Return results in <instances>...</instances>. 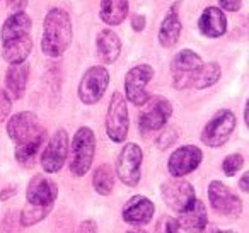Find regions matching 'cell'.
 Segmentation results:
<instances>
[{"label":"cell","mask_w":249,"mask_h":233,"mask_svg":"<svg viewBox=\"0 0 249 233\" xmlns=\"http://www.w3.org/2000/svg\"><path fill=\"white\" fill-rule=\"evenodd\" d=\"M7 133L11 140L18 145L16 158L21 164H33L36 153L41 150L46 140L45 128L39 124L36 114L22 111L12 116L7 123Z\"/></svg>","instance_id":"obj_1"},{"label":"cell","mask_w":249,"mask_h":233,"mask_svg":"<svg viewBox=\"0 0 249 233\" xmlns=\"http://www.w3.org/2000/svg\"><path fill=\"white\" fill-rule=\"evenodd\" d=\"M72 21L63 9H50L43 22L41 50L45 55L56 58L67 51L72 43Z\"/></svg>","instance_id":"obj_2"},{"label":"cell","mask_w":249,"mask_h":233,"mask_svg":"<svg viewBox=\"0 0 249 233\" xmlns=\"http://www.w3.org/2000/svg\"><path fill=\"white\" fill-rule=\"evenodd\" d=\"M96 151V136L90 128H80L72 140V160H70V172L77 177L86 175L90 168Z\"/></svg>","instance_id":"obj_3"},{"label":"cell","mask_w":249,"mask_h":233,"mask_svg":"<svg viewBox=\"0 0 249 233\" xmlns=\"http://www.w3.org/2000/svg\"><path fill=\"white\" fill-rule=\"evenodd\" d=\"M128 107H126V100L120 92L113 94L109 100V107H107L106 114V131L107 136L114 141V143H121L126 140L128 134Z\"/></svg>","instance_id":"obj_4"},{"label":"cell","mask_w":249,"mask_h":233,"mask_svg":"<svg viewBox=\"0 0 249 233\" xmlns=\"http://www.w3.org/2000/svg\"><path fill=\"white\" fill-rule=\"evenodd\" d=\"M235 119L234 113L227 109H222L208 121V124L203 128V133H201V141L208 147H222L225 141L229 140V136L232 134V131L235 130Z\"/></svg>","instance_id":"obj_5"},{"label":"cell","mask_w":249,"mask_h":233,"mask_svg":"<svg viewBox=\"0 0 249 233\" xmlns=\"http://www.w3.org/2000/svg\"><path fill=\"white\" fill-rule=\"evenodd\" d=\"M56 196H58V187L55 182L46 179L45 175H35L28 184V191H26V198H28L29 204L28 208L50 213Z\"/></svg>","instance_id":"obj_6"},{"label":"cell","mask_w":249,"mask_h":233,"mask_svg":"<svg viewBox=\"0 0 249 233\" xmlns=\"http://www.w3.org/2000/svg\"><path fill=\"white\" fill-rule=\"evenodd\" d=\"M154 68L150 65H137L126 73L124 77V92L126 99L135 106H145V102L150 99L147 94V83L152 80Z\"/></svg>","instance_id":"obj_7"},{"label":"cell","mask_w":249,"mask_h":233,"mask_svg":"<svg viewBox=\"0 0 249 233\" xmlns=\"http://www.w3.org/2000/svg\"><path fill=\"white\" fill-rule=\"evenodd\" d=\"M143 153L137 143H126L116 160L118 177L123 184L137 185L140 181V167H142Z\"/></svg>","instance_id":"obj_8"},{"label":"cell","mask_w":249,"mask_h":233,"mask_svg":"<svg viewBox=\"0 0 249 233\" xmlns=\"http://www.w3.org/2000/svg\"><path fill=\"white\" fill-rule=\"evenodd\" d=\"M109 83V73L104 67H90L79 85V97L84 104H96L104 96Z\"/></svg>","instance_id":"obj_9"},{"label":"cell","mask_w":249,"mask_h":233,"mask_svg":"<svg viewBox=\"0 0 249 233\" xmlns=\"http://www.w3.org/2000/svg\"><path fill=\"white\" fill-rule=\"evenodd\" d=\"M203 65L201 58L191 50H181L174 56L171 63V72H173V83L176 89H188L193 83V77L196 70Z\"/></svg>","instance_id":"obj_10"},{"label":"cell","mask_w":249,"mask_h":233,"mask_svg":"<svg viewBox=\"0 0 249 233\" xmlns=\"http://www.w3.org/2000/svg\"><path fill=\"white\" fill-rule=\"evenodd\" d=\"M145 104L147 107L139 116L140 131L149 133V131H157L166 126L167 119L173 114V106H171L169 100L162 99V97H154V99L147 100Z\"/></svg>","instance_id":"obj_11"},{"label":"cell","mask_w":249,"mask_h":233,"mask_svg":"<svg viewBox=\"0 0 249 233\" xmlns=\"http://www.w3.org/2000/svg\"><path fill=\"white\" fill-rule=\"evenodd\" d=\"M208 198H210L212 208L217 213L231 218H237L242 211V202L235 194H232L231 189L218 181H212L208 185Z\"/></svg>","instance_id":"obj_12"},{"label":"cell","mask_w":249,"mask_h":233,"mask_svg":"<svg viewBox=\"0 0 249 233\" xmlns=\"http://www.w3.org/2000/svg\"><path fill=\"white\" fill-rule=\"evenodd\" d=\"M67 153H69V134H67L65 130H58L43 150L41 165L45 172H48V174L58 172L65 164Z\"/></svg>","instance_id":"obj_13"},{"label":"cell","mask_w":249,"mask_h":233,"mask_svg":"<svg viewBox=\"0 0 249 233\" xmlns=\"http://www.w3.org/2000/svg\"><path fill=\"white\" fill-rule=\"evenodd\" d=\"M162 199L171 209L181 213L195 201V189L186 181H169L162 184Z\"/></svg>","instance_id":"obj_14"},{"label":"cell","mask_w":249,"mask_h":233,"mask_svg":"<svg viewBox=\"0 0 249 233\" xmlns=\"http://www.w3.org/2000/svg\"><path fill=\"white\" fill-rule=\"evenodd\" d=\"M201 150L195 145H186L181 147L171 155L169 162H167V168H169L171 175L174 177H183V175L193 172L201 164Z\"/></svg>","instance_id":"obj_15"},{"label":"cell","mask_w":249,"mask_h":233,"mask_svg":"<svg viewBox=\"0 0 249 233\" xmlns=\"http://www.w3.org/2000/svg\"><path fill=\"white\" fill-rule=\"evenodd\" d=\"M154 202L145 196H135L132 198L123 209V219L130 225H147L154 218Z\"/></svg>","instance_id":"obj_16"},{"label":"cell","mask_w":249,"mask_h":233,"mask_svg":"<svg viewBox=\"0 0 249 233\" xmlns=\"http://www.w3.org/2000/svg\"><path fill=\"white\" fill-rule=\"evenodd\" d=\"M179 228L190 233H200L207 226V208L201 201L195 199L184 211L179 213V219H176Z\"/></svg>","instance_id":"obj_17"},{"label":"cell","mask_w":249,"mask_h":233,"mask_svg":"<svg viewBox=\"0 0 249 233\" xmlns=\"http://www.w3.org/2000/svg\"><path fill=\"white\" fill-rule=\"evenodd\" d=\"M198 28L207 38H220L227 31V19L218 7H207L200 16Z\"/></svg>","instance_id":"obj_18"},{"label":"cell","mask_w":249,"mask_h":233,"mask_svg":"<svg viewBox=\"0 0 249 233\" xmlns=\"http://www.w3.org/2000/svg\"><path fill=\"white\" fill-rule=\"evenodd\" d=\"M33 50V39L29 34L19 36L16 39H11L7 43H2V56L11 65L24 63Z\"/></svg>","instance_id":"obj_19"},{"label":"cell","mask_w":249,"mask_h":233,"mask_svg":"<svg viewBox=\"0 0 249 233\" xmlns=\"http://www.w3.org/2000/svg\"><path fill=\"white\" fill-rule=\"evenodd\" d=\"M96 45H97V55H99V58L103 60L104 63L116 62V58L120 56V51H121V41L116 33H113L111 29H103V31H99Z\"/></svg>","instance_id":"obj_20"},{"label":"cell","mask_w":249,"mask_h":233,"mask_svg":"<svg viewBox=\"0 0 249 233\" xmlns=\"http://www.w3.org/2000/svg\"><path fill=\"white\" fill-rule=\"evenodd\" d=\"M179 34H181V19H179V14H178V7L173 5V7L167 11L162 24H160L159 43L164 48L174 46L178 43V39H179Z\"/></svg>","instance_id":"obj_21"},{"label":"cell","mask_w":249,"mask_h":233,"mask_svg":"<svg viewBox=\"0 0 249 233\" xmlns=\"http://www.w3.org/2000/svg\"><path fill=\"white\" fill-rule=\"evenodd\" d=\"M29 29H31V17L26 12H16L4 22L0 38H2V43H7L19 36L29 34Z\"/></svg>","instance_id":"obj_22"},{"label":"cell","mask_w":249,"mask_h":233,"mask_svg":"<svg viewBox=\"0 0 249 233\" xmlns=\"http://www.w3.org/2000/svg\"><path fill=\"white\" fill-rule=\"evenodd\" d=\"M29 77V67L28 63H19V65H11L5 75V82H7V89L11 90L14 99H21L24 96L26 83H28Z\"/></svg>","instance_id":"obj_23"},{"label":"cell","mask_w":249,"mask_h":233,"mask_svg":"<svg viewBox=\"0 0 249 233\" xmlns=\"http://www.w3.org/2000/svg\"><path fill=\"white\" fill-rule=\"evenodd\" d=\"M101 19L109 26H118L126 19L128 0H101Z\"/></svg>","instance_id":"obj_24"},{"label":"cell","mask_w":249,"mask_h":233,"mask_svg":"<svg viewBox=\"0 0 249 233\" xmlns=\"http://www.w3.org/2000/svg\"><path fill=\"white\" fill-rule=\"evenodd\" d=\"M218 79H220V67L217 63H203L195 73L191 85L196 87V89H207V87L217 83Z\"/></svg>","instance_id":"obj_25"},{"label":"cell","mask_w":249,"mask_h":233,"mask_svg":"<svg viewBox=\"0 0 249 233\" xmlns=\"http://www.w3.org/2000/svg\"><path fill=\"white\" fill-rule=\"evenodd\" d=\"M92 184L94 189H96L99 194L107 196L111 194L114 187V174H113V168L109 165H101V167L96 168L92 175Z\"/></svg>","instance_id":"obj_26"},{"label":"cell","mask_w":249,"mask_h":233,"mask_svg":"<svg viewBox=\"0 0 249 233\" xmlns=\"http://www.w3.org/2000/svg\"><path fill=\"white\" fill-rule=\"evenodd\" d=\"M242 165H244V158H242V155L241 153H232L224 160V164H222V170L225 172V175L231 177V175H235V172L241 170Z\"/></svg>","instance_id":"obj_27"},{"label":"cell","mask_w":249,"mask_h":233,"mask_svg":"<svg viewBox=\"0 0 249 233\" xmlns=\"http://www.w3.org/2000/svg\"><path fill=\"white\" fill-rule=\"evenodd\" d=\"M156 233H179V225L171 216H162L156 225Z\"/></svg>","instance_id":"obj_28"},{"label":"cell","mask_w":249,"mask_h":233,"mask_svg":"<svg viewBox=\"0 0 249 233\" xmlns=\"http://www.w3.org/2000/svg\"><path fill=\"white\" fill-rule=\"evenodd\" d=\"M176 138H178L176 131H174L173 128H167V130L159 136V140H157V145H159L160 150H166L167 147H171V145L176 141Z\"/></svg>","instance_id":"obj_29"},{"label":"cell","mask_w":249,"mask_h":233,"mask_svg":"<svg viewBox=\"0 0 249 233\" xmlns=\"http://www.w3.org/2000/svg\"><path fill=\"white\" fill-rule=\"evenodd\" d=\"M220 4V11H229V12H237L242 5V0H218Z\"/></svg>","instance_id":"obj_30"},{"label":"cell","mask_w":249,"mask_h":233,"mask_svg":"<svg viewBox=\"0 0 249 233\" xmlns=\"http://www.w3.org/2000/svg\"><path fill=\"white\" fill-rule=\"evenodd\" d=\"M9 111H11V100L4 90H0V117H7Z\"/></svg>","instance_id":"obj_31"},{"label":"cell","mask_w":249,"mask_h":233,"mask_svg":"<svg viewBox=\"0 0 249 233\" xmlns=\"http://www.w3.org/2000/svg\"><path fill=\"white\" fill-rule=\"evenodd\" d=\"M97 228H96V223L92 219H87V221H82L77 230V233H96Z\"/></svg>","instance_id":"obj_32"},{"label":"cell","mask_w":249,"mask_h":233,"mask_svg":"<svg viewBox=\"0 0 249 233\" xmlns=\"http://www.w3.org/2000/svg\"><path fill=\"white\" fill-rule=\"evenodd\" d=\"M132 28L135 29V31H143V28H145V17H143V16H133Z\"/></svg>","instance_id":"obj_33"},{"label":"cell","mask_w":249,"mask_h":233,"mask_svg":"<svg viewBox=\"0 0 249 233\" xmlns=\"http://www.w3.org/2000/svg\"><path fill=\"white\" fill-rule=\"evenodd\" d=\"M248 179H249V175L244 174V175H242V179H241V182H239V185H241L242 192H248L249 191V187H248Z\"/></svg>","instance_id":"obj_34"},{"label":"cell","mask_w":249,"mask_h":233,"mask_svg":"<svg viewBox=\"0 0 249 233\" xmlns=\"http://www.w3.org/2000/svg\"><path fill=\"white\" fill-rule=\"evenodd\" d=\"M16 192V189L14 187H11V189H5V191H2V194H0V199L4 201V199H9V198H12V194Z\"/></svg>","instance_id":"obj_35"},{"label":"cell","mask_w":249,"mask_h":233,"mask_svg":"<svg viewBox=\"0 0 249 233\" xmlns=\"http://www.w3.org/2000/svg\"><path fill=\"white\" fill-rule=\"evenodd\" d=\"M128 233H147V232H128Z\"/></svg>","instance_id":"obj_36"},{"label":"cell","mask_w":249,"mask_h":233,"mask_svg":"<svg viewBox=\"0 0 249 233\" xmlns=\"http://www.w3.org/2000/svg\"><path fill=\"white\" fill-rule=\"evenodd\" d=\"M217 233H234V232H217Z\"/></svg>","instance_id":"obj_37"}]
</instances>
